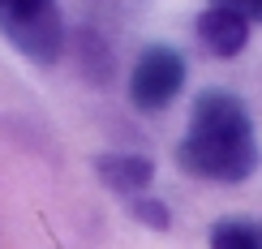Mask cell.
<instances>
[{"label":"cell","mask_w":262,"mask_h":249,"mask_svg":"<svg viewBox=\"0 0 262 249\" xmlns=\"http://www.w3.org/2000/svg\"><path fill=\"white\" fill-rule=\"evenodd\" d=\"M181 86H185V60H181V52L155 43V48H146L138 56L134 73H129V99H134L142 112H159V107H168L181 95Z\"/></svg>","instance_id":"3957f363"},{"label":"cell","mask_w":262,"mask_h":249,"mask_svg":"<svg viewBox=\"0 0 262 249\" xmlns=\"http://www.w3.org/2000/svg\"><path fill=\"white\" fill-rule=\"evenodd\" d=\"M0 35L26 60L56 64L64 52V17L56 0H0Z\"/></svg>","instance_id":"7a4b0ae2"},{"label":"cell","mask_w":262,"mask_h":249,"mask_svg":"<svg viewBox=\"0 0 262 249\" xmlns=\"http://www.w3.org/2000/svg\"><path fill=\"white\" fill-rule=\"evenodd\" d=\"M211 249H262V223L220 219L211 228Z\"/></svg>","instance_id":"8992f818"},{"label":"cell","mask_w":262,"mask_h":249,"mask_svg":"<svg viewBox=\"0 0 262 249\" xmlns=\"http://www.w3.org/2000/svg\"><path fill=\"white\" fill-rule=\"evenodd\" d=\"M129 211H134V219L138 223H146V228H168V207L163 202H155V198H134L129 202Z\"/></svg>","instance_id":"52a82bcc"},{"label":"cell","mask_w":262,"mask_h":249,"mask_svg":"<svg viewBox=\"0 0 262 249\" xmlns=\"http://www.w3.org/2000/svg\"><path fill=\"white\" fill-rule=\"evenodd\" d=\"M95 172H99V180L107 189L129 193V198H142V189H150V180H155V164H150V159L121 155V150L99 155V159H95Z\"/></svg>","instance_id":"5b68a950"},{"label":"cell","mask_w":262,"mask_h":249,"mask_svg":"<svg viewBox=\"0 0 262 249\" xmlns=\"http://www.w3.org/2000/svg\"><path fill=\"white\" fill-rule=\"evenodd\" d=\"M198 39L215 56H236L249 43V17H241L236 9H224V5H206L198 13Z\"/></svg>","instance_id":"277c9868"},{"label":"cell","mask_w":262,"mask_h":249,"mask_svg":"<svg viewBox=\"0 0 262 249\" xmlns=\"http://www.w3.org/2000/svg\"><path fill=\"white\" fill-rule=\"evenodd\" d=\"M177 164L189 176L220 180V185H236V180L254 176L258 138H254V121L236 95L228 90L198 95V103L189 112V129L177 146Z\"/></svg>","instance_id":"6da1fadb"}]
</instances>
